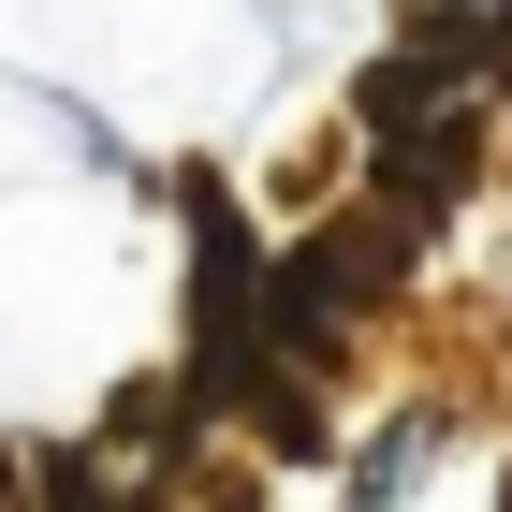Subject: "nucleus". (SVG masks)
I'll list each match as a JSON object with an SVG mask.
<instances>
[{"label":"nucleus","instance_id":"1","mask_svg":"<svg viewBox=\"0 0 512 512\" xmlns=\"http://www.w3.org/2000/svg\"><path fill=\"white\" fill-rule=\"evenodd\" d=\"M278 264L308 278L322 308L352 322V308H395V293H410V264H425V235H410V220H395V205H352V220H322L308 249H278Z\"/></svg>","mask_w":512,"mask_h":512},{"label":"nucleus","instance_id":"2","mask_svg":"<svg viewBox=\"0 0 512 512\" xmlns=\"http://www.w3.org/2000/svg\"><path fill=\"white\" fill-rule=\"evenodd\" d=\"M439 103H454V74H439L425 44H381V59L352 74V132H366V147H395V132H425Z\"/></svg>","mask_w":512,"mask_h":512},{"label":"nucleus","instance_id":"3","mask_svg":"<svg viewBox=\"0 0 512 512\" xmlns=\"http://www.w3.org/2000/svg\"><path fill=\"white\" fill-rule=\"evenodd\" d=\"M205 512H264V498H249V469H205Z\"/></svg>","mask_w":512,"mask_h":512}]
</instances>
